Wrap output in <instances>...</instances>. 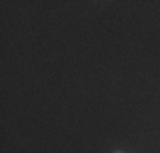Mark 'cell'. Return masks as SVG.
I'll return each instance as SVG.
<instances>
[{
	"mask_svg": "<svg viewBox=\"0 0 160 153\" xmlns=\"http://www.w3.org/2000/svg\"><path fill=\"white\" fill-rule=\"evenodd\" d=\"M118 153H119V151H118Z\"/></svg>",
	"mask_w": 160,
	"mask_h": 153,
	"instance_id": "6da1fadb",
	"label": "cell"
}]
</instances>
